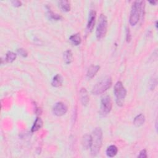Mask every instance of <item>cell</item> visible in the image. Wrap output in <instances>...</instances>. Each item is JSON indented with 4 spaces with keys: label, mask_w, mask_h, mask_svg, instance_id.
I'll use <instances>...</instances> for the list:
<instances>
[{
    "label": "cell",
    "mask_w": 158,
    "mask_h": 158,
    "mask_svg": "<svg viewBox=\"0 0 158 158\" xmlns=\"http://www.w3.org/2000/svg\"><path fill=\"white\" fill-rule=\"evenodd\" d=\"M103 140V133L100 128H96L91 135V153L93 156L97 155L101 149Z\"/></svg>",
    "instance_id": "obj_1"
},
{
    "label": "cell",
    "mask_w": 158,
    "mask_h": 158,
    "mask_svg": "<svg viewBox=\"0 0 158 158\" xmlns=\"http://www.w3.org/2000/svg\"><path fill=\"white\" fill-rule=\"evenodd\" d=\"M112 85V79L107 76L95 85L92 90V93L95 95H101L108 90Z\"/></svg>",
    "instance_id": "obj_2"
},
{
    "label": "cell",
    "mask_w": 158,
    "mask_h": 158,
    "mask_svg": "<svg viewBox=\"0 0 158 158\" xmlns=\"http://www.w3.org/2000/svg\"><path fill=\"white\" fill-rule=\"evenodd\" d=\"M114 93L117 105L120 106H123L127 94V91L121 82H117L116 83Z\"/></svg>",
    "instance_id": "obj_3"
},
{
    "label": "cell",
    "mask_w": 158,
    "mask_h": 158,
    "mask_svg": "<svg viewBox=\"0 0 158 158\" xmlns=\"http://www.w3.org/2000/svg\"><path fill=\"white\" fill-rule=\"evenodd\" d=\"M143 3L142 1H136L133 4L131 16H130V23L132 25H135L140 19L142 12Z\"/></svg>",
    "instance_id": "obj_4"
},
{
    "label": "cell",
    "mask_w": 158,
    "mask_h": 158,
    "mask_svg": "<svg viewBox=\"0 0 158 158\" xmlns=\"http://www.w3.org/2000/svg\"><path fill=\"white\" fill-rule=\"evenodd\" d=\"M108 29L107 17L104 14H101L96 28V35L98 39H101L105 36Z\"/></svg>",
    "instance_id": "obj_5"
},
{
    "label": "cell",
    "mask_w": 158,
    "mask_h": 158,
    "mask_svg": "<svg viewBox=\"0 0 158 158\" xmlns=\"http://www.w3.org/2000/svg\"><path fill=\"white\" fill-rule=\"evenodd\" d=\"M112 109V101L109 96H105L101 99V114L103 116L108 114Z\"/></svg>",
    "instance_id": "obj_6"
},
{
    "label": "cell",
    "mask_w": 158,
    "mask_h": 158,
    "mask_svg": "<svg viewBox=\"0 0 158 158\" xmlns=\"http://www.w3.org/2000/svg\"><path fill=\"white\" fill-rule=\"evenodd\" d=\"M67 111L68 107L66 105L64 104L63 103H61V102L55 104L53 109V112L54 114L59 117L64 115L67 113Z\"/></svg>",
    "instance_id": "obj_7"
},
{
    "label": "cell",
    "mask_w": 158,
    "mask_h": 158,
    "mask_svg": "<svg viewBox=\"0 0 158 158\" xmlns=\"http://www.w3.org/2000/svg\"><path fill=\"white\" fill-rule=\"evenodd\" d=\"M95 19H96V12L95 11H91L89 14L88 21L87 24V30L89 32L92 31L93 29L95 24Z\"/></svg>",
    "instance_id": "obj_8"
},
{
    "label": "cell",
    "mask_w": 158,
    "mask_h": 158,
    "mask_svg": "<svg viewBox=\"0 0 158 158\" xmlns=\"http://www.w3.org/2000/svg\"><path fill=\"white\" fill-rule=\"evenodd\" d=\"M80 100L82 105L86 106L89 101V97L87 94V90L85 88H82L80 91Z\"/></svg>",
    "instance_id": "obj_9"
},
{
    "label": "cell",
    "mask_w": 158,
    "mask_h": 158,
    "mask_svg": "<svg viewBox=\"0 0 158 158\" xmlns=\"http://www.w3.org/2000/svg\"><path fill=\"white\" fill-rule=\"evenodd\" d=\"M99 66H91L89 68L87 73V76L89 79H91L95 75L96 73L98 72V70H99Z\"/></svg>",
    "instance_id": "obj_10"
},
{
    "label": "cell",
    "mask_w": 158,
    "mask_h": 158,
    "mask_svg": "<svg viewBox=\"0 0 158 158\" xmlns=\"http://www.w3.org/2000/svg\"><path fill=\"white\" fill-rule=\"evenodd\" d=\"M63 82L62 77L59 74H57L56 76H55L52 80L51 84L54 87H59L62 85Z\"/></svg>",
    "instance_id": "obj_11"
},
{
    "label": "cell",
    "mask_w": 158,
    "mask_h": 158,
    "mask_svg": "<svg viewBox=\"0 0 158 158\" xmlns=\"http://www.w3.org/2000/svg\"><path fill=\"white\" fill-rule=\"evenodd\" d=\"M145 121V117L143 114H140L138 115L134 120V124L136 127H140L142 126Z\"/></svg>",
    "instance_id": "obj_12"
},
{
    "label": "cell",
    "mask_w": 158,
    "mask_h": 158,
    "mask_svg": "<svg viewBox=\"0 0 158 158\" xmlns=\"http://www.w3.org/2000/svg\"><path fill=\"white\" fill-rule=\"evenodd\" d=\"M117 148L115 145L109 146L106 150V154L108 157H114L117 153Z\"/></svg>",
    "instance_id": "obj_13"
},
{
    "label": "cell",
    "mask_w": 158,
    "mask_h": 158,
    "mask_svg": "<svg viewBox=\"0 0 158 158\" xmlns=\"http://www.w3.org/2000/svg\"><path fill=\"white\" fill-rule=\"evenodd\" d=\"M91 144V136L90 135H85L82 139V145L85 149L90 148Z\"/></svg>",
    "instance_id": "obj_14"
},
{
    "label": "cell",
    "mask_w": 158,
    "mask_h": 158,
    "mask_svg": "<svg viewBox=\"0 0 158 158\" xmlns=\"http://www.w3.org/2000/svg\"><path fill=\"white\" fill-rule=\"evenodd\" d=\"M43 125V122L42 120L40 118H36V120L35 121V123L32 128V132H35L38 131L39 129H40V128L42 127Z\"/></svg>",
    "instance_id": "obj_15"
},
{
    "label": "cell",
    "mask_w": 158,
    "mask_h": 158,
    "mask_svg": "<svg viewBox=\"0 0 158 158\" xmlns=\"http://www.w3.org/2000/svg\"><path fill=\"white\" fill-rule=\"evenodd\" d=\"M70 42L75 45H79L81 43V37L79 33H76L72 35L70 37Z\"/></svg>",
    "instance_id": "obj_16"
},
{
    "label": "cell",
    "mask_w": 158,
    "mask_h": 158,
    "mask_svg": "<svg viewBox=\"0 0 158 158\" xmlns=\"http://www.w3.org/2000/svg\"><path fill=\"white\" fill-rule=\"evenodd\" d=\"M64 59L67 64H69L72 62V53L70 50H68L64 54Z\"/></svg>",
    "instance_id": "obj_17"
},
{
    "label": "cell",
    "mask_w": 158,
    "mask_h": 158,
    "mask_svg": "<svg viewBox=\"0 0 158 158\" xmlns=\"http://www.w3.org/2000/svg\"><path fill=\"white\" fill-rule=\"evenodd\" d=\"M59 6L62 9V11L65 12H68L70 11V3L68 1H61L59 2Z\"/></svg>",
    "instance_id": "obj_18"
},
{
    "label": "cell",
    "mask_w": 158,
    "mask_h": 158,
    "mask_svg": "<svg viewBox=\"0 0 158 158\" xmlns=\"http://www.w3.org/2000/svg\"><path fill=\"white\" fill-rule=\"evenodd\" d=\"M16 58V54L11 51L7 53L6 56V60L8 62H13Z\"/></svg>",
    "instance_id": "obj_19"
},
{
    "label": "cell",
    "mask_w": 158,
    "mask_h": 158,
    "mask_svg": "<svg viewBox=\"0 0 158 158\" xmlns=\"http://www.w3.org/2000/svg\"><path fill=\"white\" fill-rule=\"evenodd\" d=\"M50 16L51 19H54V20H59L61 18V17L58 14H54L53 12L50 11Z\"/></svg>",
    "instance_id": "obj_20"
},
{
    "label": "cell",
    "mask_w": 158,
    "mask_h": 158,
    "mask_svg": "<svg viewBox=\"0 0 158 158\" xmlns=\"http://www.w3.org/2000/svg\"><path fill=\"white\" fill-rule=\"evenodd\" d=\"M17 51H18V53H19L21 56H22L23 57H26L27 56V51H26L25 50L22 49V48L19 49V50H17Z\"/></svg>",
    "instance_id": "obj_21"
},
{
    "label": "cell",
    "mask_w": 158,
    "mask_h": 158,
    "mask_svg": "<svg viewBox=\"0 0 158 158\" xmlns=\"http://www.w3.org/2000/svg\"><path fill=\"white\" fill-rule=\"evenodd\" d=\"M138 157H141V158H145L147 157V154H146V151L145 150H143L140 151V154L138 156Z\"/></svg>",
    "instance_id": "obj_22"
},
{
    "label": "cell",
    "mask_w": 158,
    "mask_h": 158,
    "mask_svg": "<svg viewBox=\"0 0 158 158\" xmlns=\"http://www.w3.org/2000/svg\"><path fill=\"white\" fill-rule=\"evenodd\" d=\"M12 3L16 7H19V6H21V1H12Z\"/></svg>",
    "instance_id": "obj_23"
},
{
    "label": "cell",
    "mask_w": 158,
    "mask_h": 158,
    "mask_svg": "<svg viewBox=\"0 0 158 158\" xmlns=\"http://www.w3.org/2000/svg\"><path fill=\"white\" fill-rule=\"evenodd\" d=\"M150 3H151V4H155L156 3H157V1H150Z\"/></svg>",
    "instance_id": "obj_24"
}]
</instances>
